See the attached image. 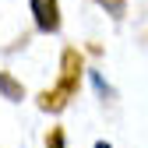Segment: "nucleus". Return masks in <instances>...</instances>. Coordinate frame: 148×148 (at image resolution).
I'll list each match as a JSON object with an SVG mask.
<instances>
[{"label":"nucleus","instance_id":"obj_1","mask_svg":"<svg viewBox=\"0 0 148 148\" xmlns=\"http://www.w3.org/2000/svg\"><path fill=\"white\" fill-rule=\"evenodd\" d=\"M81 74H85V57L74 46H67L60 53V78L53 88H46L39 95V109L42 113H64L71 99H78V88H81Z\"/></svg>","mask_w":148,"mask_h":148},{"label":"nucleus","instance_id":"obj_2","mask_svg":"<svg viewBox=\"0 0 148 148\" xmlns=\"http://www.w3.org/2000/svg\"><path fill=\"white\" fill-rule=\"evenodd\" d=\"M28 11H32V21L42 35H57L64 18H60V0H28Z\"/></svg>","mask_w":148,"mask_h":148},{"label":"nucleus","instance_id":"obj_3","mask_svg":"<svg viewBox=\"0 0 148 148\" xmlns=\"http://www.w3.org/2000/svg\"><path fill=\"white\" fill-rule=\"evenodd\" d=\"M0 95H4L7 102H21L25 99V85L14 78V74H7V71H0Z\"/></svg>","mask_w":148,"mask_h":148},{"label":"nucleus","instance_id":"obj_4","mask_svg":"<svg viewBox=\"0 0 148 148\" xmlns=\"http://www.w3.org/2000/svg\"><path fill=\"white\" fill-rule=\"evenodd\" d=\"M92 4H99L109 18H113V21H120V18L127 14V0H92Z\"/></svg>","mask_w":148,"mask_h":148},{"label":"nucleus","instance_id":"obj_5","mask_svg":"<svg viewBox=\"0 0 148 148\" xmlns=\"http://www.w3.org/2000/svg\"><path fill=\"white\" fill-rule=\"evenodd\" d=\"M46 148H67V134H64V127H49V134H46Z\"/></svg>","mask_w":148,"mask_h":148},{"label":"nucleus","instance_id":"obj_6","mask_svg":"<svg viewBox=\"0 0 148 148\" xmlns=\"http://www.w3.org/2000/svg\"><path fill=\"white\" fill-rule=\"evenodd\" d=\"M95 148H113V145H109V141H95Z\"/></svg>","mask_w":148,"mask_h":148}]
</instances>
